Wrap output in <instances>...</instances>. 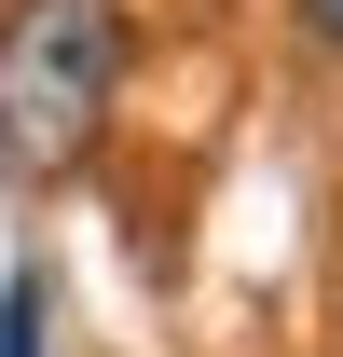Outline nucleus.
Here are the masks:
<instances>
[{
	"label": "nucleus",
	"instance_id": "obj_3",
	"mask_svg": "<svg viewBox=\"0 0 343 357\" xmlns=\"http://www.w3.org/2000/svg\"><path fill=\"white\" fill-rule=\"evenodd\" d=\"M316 28H330V42H343V0H316Z\"/></svg>",
	"mask_w": 343,
	"mask_h": 357
},
{
	"label": "nucleus",
	"instance_id": "obj_2",
	"mask_svg": "<svg viewBox=\"0 0 343 357\" xmlns=\"http://www.w3.org/2000/svg\"><path fill=\"white\" fill-rule=\"evenodd\" d=\"M42 316H55V275L28 261L14 289H0V357H42Z\"/></svg>",
	"mask_w": 343,
	"mask_h": 357
},
{
	"label": "nucleus",
	"instance_id": "obj_1",
	"mask_svg": "<svg viewBox=\"0 0 343 357\" xmlns=\"http://www.w3.org/2000/svg\"><path fill=\"white\" fill-rule=\"evenodd\" d=\"M124 0H14L0 28V151L14 165H83V137L124 96Z\"/></svg>",
	"mask_w": 343,
	"mask_h": 357
}]
</instances>
